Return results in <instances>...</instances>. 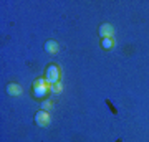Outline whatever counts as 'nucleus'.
Wrapping results in <instances>:
<instances>
[{"label":"nucleus","instance_id":"f257e3e1","mask_svg":"<svg viewBox=\"0 0 149 142\" xmlns=\"http://www.w3.org/2000/svg\"><path fill=\"white\" fill-rule=\"evenodd\" d=\"M45 79H47V83H50V84L60 83V69H58L56 64H52V66H48V68H47Z\"/></svg>","mask_w":149,"mask_h":142},{"label":"nucleus","instance_id":"f03ea898","mask_svg":"<svg viewBox=\"0 0 149 142\" xmlns=\"http://www.w3.org/2000/svg\"><path fill=\"white\" fill-rule=\"evenodd\" d=\"M33 88H35V91H33L35 98H40V99H42L43 96H47V93H48L47 79H37L35 84H33Z\"/></svg>","mask_w":149,"mask_h":142},{"label":"nucleus","instance_id":"7ed1b4c3","mask_svg":"<svg viewBox=\"0 0 149 142\" xmlns=\"http://www.w3.org/2000/svg\"><path fill=\"white\" fill-rule=\"evenodd\" d=\"M35 122L40 127H47L50 124V116H48L47 111H38L37 114H35Z\"/></svg>","mask_w":149,"mask_h":142},{"label":"nucleus","instance_id":"20e7f679","mask_svg":"<svg viewBox=\"0 0 149 142\" xmlns=\"http://www.w3.org/2000/svg\"><path fill=\"white\" fill-rule=\"evenodd\" d=\"M113 35H114V28H113L109 23H103V25L100 26V37H103V38H111Z\"/></svg>","mask_w":149,"mask_h":142},{"label":"nucleus","instance_id":"39448f33","mask_svg":"<svg viewBox=\"0 0 149 142\" xmlns=\"http://www.w3.org/2000/svg\"><path fill=\"white\" fill-rule=\"evenodd\" d=\"M7 93L10 96H20L22 94V86L20 84H8V86H7Z\"/></svg>","mask_w":149,"mask_h":142},{"label":"nucleus","instance_id":"423d86ee","mask_svg":"<svg viewBox=\"0 0 149 142\" xmlns=\"http://www.w3.org/2000/svg\"><path fill=\"white\" fill-rule=\"evenodd\" d=\"M45 50H47L48 53H52V55H55V53H58V43L53 42V40H50V42L45 43Z\"/></svg>","mask_w":149,"mask_h":142},{"label":"nucleus","instance_id":"0eeeda50","mask_svg":"<svg viewBox=\"0 0 149 142\" xmlns=\"http://www.w3.org/2000/svg\"><path fill=\"white\" fill-rule=\"evenodd\" d=\"M113 45H114V42H113V38H103L101 42V46L104 48V50H111Z\"/></svg>","mask_w":149,"mask_h":142},{"label":"nucleus","instance_id":"6e6552de","mask_svg":"<svg viewBox=\"0 0 149 142\" xmlns=\"http://www.w3.org/2000/svg\"><path fill=\"white\" fill-rule=\"evenodd\" d=\"M50 89L53 91V93H56V94H60V93L63 91V86H61V83H56V84H52Z\"/></svg>","mask_w":149,"mask_h":142},{"label":"nucleus","instance_id":"1a4fd4ad","mask_svg":"<svg viewBox=\"0 0 149 142\" xmlns=\"http://www.w3.org/2000/svg\"><path fill=\"white\" fill-rule=\"evenodd\" d=\"M52 107H53L52 101H43V103H42V111H50Z\"/></svg>","mask_w":149,"mask_h":142}]
</instances>
